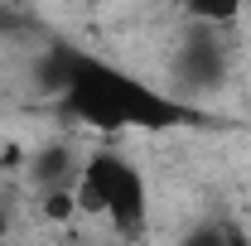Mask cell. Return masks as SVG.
Listing matches in <instances>:
<instances>
[{"label":"cell","mask_w":251,"mask_h":246,"mask_svg":"<svg viewBox=\"0 0 251 246\" xmlns=\"http://www.w3.org/2000/svg\"><path fill=\"white\" fill-rule=\"evenodd\" d=\"M232 77V49H227V29L218 25H198L188 20L184 39L169 58V82L184 101H198V97H213L218 87H227Z\"/></svg>","instance_id":"3957f363"},{"label":"cell","mask_w":251,"mask_h":246,"mask_svg":"<svg viewBox=\"0 0 251 246\" xmlns=\"http://www.w3.org/2000/svg\"><path fill=\"white\" fill-rule=\"evenodd\" d=\"M184 5L188 20H198V25H218V29H232L237 20H242V5L247 0H179Z\"/></svg>","instance_id":"5b68a950"},{"label":"cell","mask_w":251,"mask_h":246,"mask_svg":"<svg viewBox=\"0 0 251 246\" xmlns=\"http://www.w3.org/2000/svg\"><path fill=\"white\" fill-rule=\"evenodd\" d=\"M77 208L111 222V232H121V237H140L145 222H150V184H145V174L130 154L101 145L82 164Z\"/></svg>","instance_id":"7a4b0ae2"},{"label":"cell","mask_w":251,"mask_h":246,"mask_svg":"<svg viewBox=\"0 0 251 246\" xmlns=\"http://www.w3.org/2000/svg\"><path fill=\"white\" fill-rule=\"evenodd\" d=\"M0 232H5V222H0Z\"/></svg>","instance_id":"ba28073f"},{"label":"cell","mask_w":251,"mask_h":246,"mask_svg":"<svg viewBox=\"0 0 251 246\" xmlns=\"http://www.w3.org/2000/svg\"><path fill=\"white\" fill-rule=\"evenodd\" d=\"M188 242H242V232H237V227H218V222H213V227H193V232H188Z\"/></svg>","instance_id":"52a82bcc"},{"label":"cell","mask_w":251,"mask_h":246,"mask_svg":"<svg viewBox=\"0 0 251 246\" xmlns=\"http://www.w3.org/2000/svg\"><path fill=\"white\" fill-rule=\"evenodd\" d=\"M39 20L25 15L20 5H10V0H0V39H15V44H25V39H39Z\"/></svg>","instance_id":"8992f818"},{"label":"cell","mask_w":251,"mask_h":246,"mask_svg":"<svg viewBox=\"0 0 251 246\" xmlns=\"http://www.w3.org/2000/svg\"><path fill=\"white\" fill-rule=\"evenodd\" d=\"M58 106L68 121L121 135V130H184L203 121V106L184 101L179 92H164L145 82L140 73H126L116 63L63 49V82H58Z\"/></svg>","instance_id":"6da1fadb"},{"label":"cell","mask_w":251,"mask_h":246,"mask_svg":"<svg viewBox=\"0 0 251 246\" xmlns=\"http://www.w3.org/2000/svg\"><path fill=\"white\" fill-rule=\"evenodd\" d=\"M82 164H87V154L77 150L73 140H49V145H39V150L29 154L25 174H29V184H34L39 198H44V193H77Z\"/></svg>","instance_id":"277c9868"}]
</instances>
